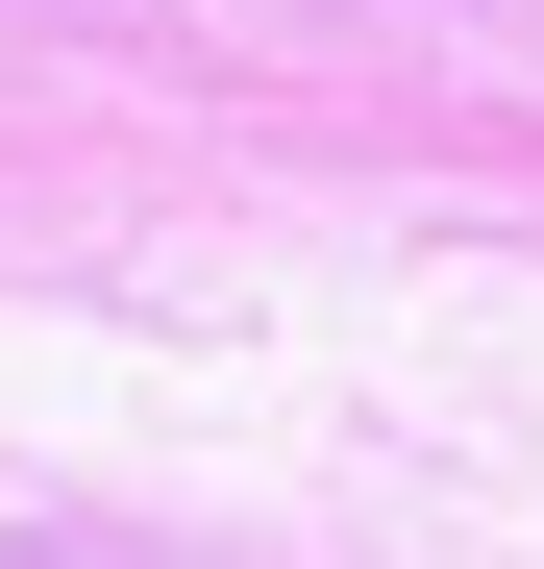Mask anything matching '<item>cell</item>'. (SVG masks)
<instances>
[{"mask_svg": "<svg viewBox=\"0 0 544 569\" xmlns=\"http://www.w3.org/2000/svg\"><path fill=\"white\" fill-rule=\"evenodd\" d=\"M0 569H26V545H0Z\"/></svg>", "mask_w": 544, "mask_h": 569, "instance_id": "6da1fadb", "label": "cell"}]
</instances>
